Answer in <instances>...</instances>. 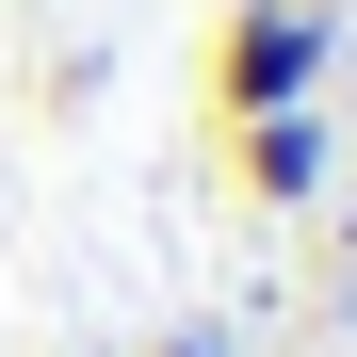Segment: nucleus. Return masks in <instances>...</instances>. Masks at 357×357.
<instances>
[{"label": "nucleus", "mask_w": 357, "mask_h": 357, "mask_svg": "<svg viewBox=\"0 0 357 357\" xmlns=\"http://www.w3.org/2000/svg\"><path fill=\"white\" fill-rule=\"evenodd\" d=\"M325 17H309V0H227V17H211V114H227V130H260V114H309L325 98Z\"/></svg>", "instance_id": "1"}, {"label": "nucleus", "mask_w": 357, "mask_h": 357, "mask_svg": "<svg viewBox=\"0 0 357 357\" xmlns=\"http://www.w3.org/2000/svg\"><path fill=\"white\" fill-rule=\"evenodd\" d=\"M146 357H227V325H162V341H146Z\"/></svg>", "instance_id": "3"}, {"label": "nucleus", "mask_w": 357, "mask_h": 357, "mask_svg": "<svg viewBox=\"0 0 357 357\" xmlns=\"http://www.w3.org/2000/svg\"><path fill=\"white\" fill-rule=\"evenodd\" d=\"M309 17H325V33H341V0H309Z\"/></svg>", "instance_id": "4"}, {"label": "nucleus", "mask_w": 357, "mask_h": 357, "mask_svg": "<svg viewBox=\"0 0 357 357\" xmlns=\"http://www.w3.org/2000/svg\"><path fill=\"white\" fill-rule=\"evenodd\" d=\"M227 162H244V195H260V211H309L325 178H341V146H325V98H309V114H260V130H227Z\"/></svg>", "instance_id": "2"}]
</instances>
